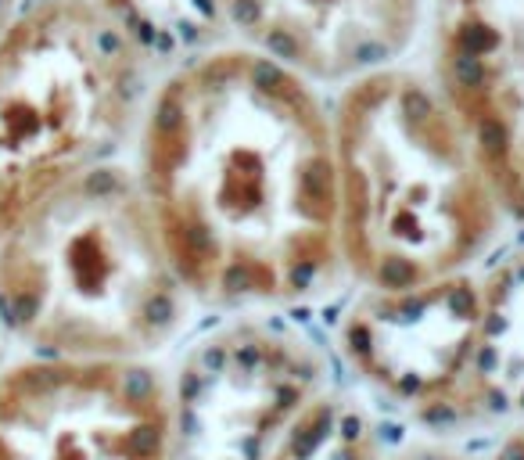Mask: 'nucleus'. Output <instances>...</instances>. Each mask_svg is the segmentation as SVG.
<instances>
[{
    "label": "nucleus",
    "instance_id": "obj_1",
    "mask_svg": "<svg viewBox=\"0 0 524 460\" xmlns=\"http://www.w3.org/2000/svg\"><path fill=\"white\" fill-rule=\"evenodd\" d=\"M140 195L172 274L201 303H298L345 270L334 122L306 79L248 47L166 79Z\"/></svg>",
    "mask_w": 524,
    "mask_h": 460
},
{
    "label": "nucleus",
    "instance_id": "obj_2",
    "mask_svg": "<svg viewBox=\"0 0 524 460\" xmlns=\"http://www.w3.org/2000/svg\"><path fill=\"white\" fill-rule=\"evenodd\" d=\"M334 151L341 263L370 295L449 281L496 237L499 187L456 108L420 76L356 79Z\"/></svg>",
    "mask_w": 524,
    "mask_h": 460
},
{
    "label": "nucleus",
    "instance_id": "obj_3",
    "mask_svg": "<svg viewBox=\"0 0 524 460\" xmlns=\"http://www.w3.org/2000/svg\"><path fill=\"white\" fill-rule=\"evenodd\" d=\"M187 298L119 169L79 173L0 234V320L40 356L144 360L176 338Z\"/></svg>",
    "mask_w": 524,
    "mask_h": 460
},
{
    "label": "nucleus",
    "instance_id": "obj_4",
    "mask_svg": "<svg viewBox=\"0 0 524 460\" xmlns=\"http://www.w3.org/2000/svg\"><path fill=\"white\" fill-rule=\"evenodd\" d=\"M137 98L130 25L101 0H43L0 33V234L93 169Z\"/></svg>",
    "mask_w": 524,
    "mask_h": 460
},
{
    "label": "nucleus",
    "instance_id": "obj_5",
    "mask_svg": "<svg viewBox=\"0 0 524 460\" xmlns=\"http://www.w3.org/2000/svg\"><path fill=\"white\" fill-rule=\"evenodd\" d=\"M0 460H180V403L144 360L36 356L0 374Z\"/></svg>",
    "mask_w": 524,
    "mask_h": 460
},
{
    "label": "nucleus",
    "instance_id": "obj_6",
    "mask_svg": "<svg viewBox=\"0 0 524 460\" xmlns=\"http://www.w3.org/2000/svg\"><path fill=\"white\" fill-rule=\"evenodd\" d=\"M485 342V281L456 274L431 288L367 295L345 324L352 367L406 406L467 403Z\"/></svg>",
    "mask_w": 524,
    "mask_h": 460
},
{
    "label": "nucleus",
    "instance_id": "obj_7",
    "mask_svg": "<svg viewBox=\"0 0 524 460\" xmlns=\"http://www.w3.org/2000/svg\"><path fill=\"white\" fill-rule=\"evenodd\" d=\"M438 90L524 216V0H442Z\"/></svg>",
    "mask_w": 524,
    "mask_h": 460
},
{
    "label": "nucleus",
    "instance_id": "obj_8",
    "mask_svg": "<svg viewBox=\"0 0 524 460\" xmlns=\"http://www.w3.org/2000/svg\"><path fill=\"white\" fill-rule=\"evenodd\" d=\"M255 51L301 79H363L417 25V0H216Z\"/></svg>",
    "mask_w": 524,
    "mask_h": 460
},
{
    "label": "nucleus",
    "instance_id": "obj_9",
    "mask_svg": "<svg viewBox=\"0 0 524 460\" xmlns=\"http://www.w3.org/2000/svg\"><path fill=\"white\" fill-rule=\"evenodd\" d=\"M488 460H524V424L514 428V432L499 442V450L492 453Z\"/></svg>",
    "mask_w": 524,
    "mask_h": 460
},
{
    "label": "nucleus",
    "instance_id": "obj_10",
    "mask_svg": "<svg viewBox=\"0 0 524 460\" xmlns=\"http://www.w3.org/2000/svg\"><path fill=\"white\" fill-rule=\"evenodd\" d=\"M388 460H467V457H459L453 450H442V446H413L406 453H395Z\"/></svg>",
    "mask_w": 524,
    "mask_h": 460
},
{
    "label": "nucleus",
    "instance_id": "obj_11",
    "mask_svg": "<svg viewBox=\"0 0 524 460\" xmlns=\"http://www.w3.org/2000/svg\"><path fill=\"white\" fill-rule=\"evenodd\" d=\"M4 14H8V0H0V25H4Z\"/></svg>",
    "mask_w": 524,
    "mask_h": 460
}]
</instances>
